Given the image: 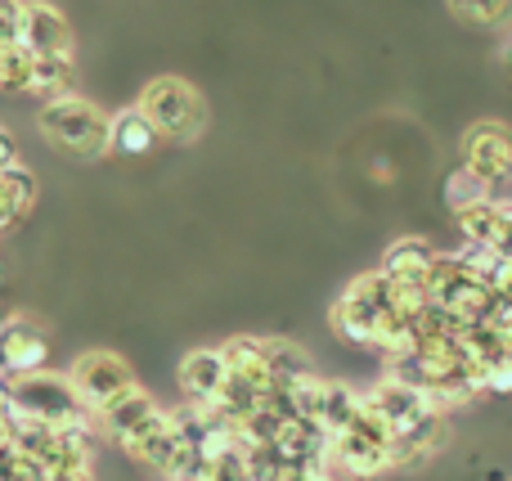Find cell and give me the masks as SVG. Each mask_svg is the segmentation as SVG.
<instances>
[{"instance_id": "6da1fadb", "label": "cell", "mask_w": 512, "mask_h": 481, "mask_svg": "<svg viewBox=\"0 0 512 481\" xmlns=\"http://www.w3.org/2000/svg\"><path fill=\"white\" fill-rule=\"evenodd\" d=\"M0 414L27 419L41 428H99V419L86 410L77 387L59 374H23L9 378L0 392Z\"/></svg>"}, {"instance_id": "7a4b0ae2", "label": "cell", "mask_w": 512, "mask_h": 481, "mask_svg": "<svg viewBox=\"0 0 512 481\" xmlns=\"http://www.w3.org/2000/svg\"><path fill=\"white\" fill-rule=\"evenodd\" d=\"M36 122H41V135L54 149H68V153H99L113 140V117H104L90 99H77V95L59 99V104H45Z\"/></svg>"}, {"instance_id": "3957f363", "label": "cell", "mask_w": 512, "mask_h": 481, "mask_svg": "<svg viewBox=\"0 0 512 481\" xmlns=\"http://www.w3.org/2000/svg\"><path fill=\"white\" fill-rule=\"evenodd\" d=\"M140 108L149 113V122L158 126V135L167 140H198L203 135V122H207V108L198 99V90L180 77H153L140 95Z\"/></svg>"}, {"instance_id": "277c9868", "label": "cell", "mask_w": 512, "mask_h": 481, "mask_svg": "<svg viewBox=\"0 0 512 481\" xmlns=\"http://www.w3.org/2000/svg\"><path fill=\"white\" fill-rule=\"evenodd\" d=\"M68 383L77 387V396L86 401V410L95 414H104L113 401H122L126 392H135V369L126 365L117 351H86V356H77L72 360V369H68Z\"/></svg>"}, {"instance_id": "5b68a950", "label": "cell", "mask_w": 512, "mask_h": 481, "mask_svg": "<svg viewBox=\"0 0 512 481\" xmlns=\"http://www.w3.org/2000/svg\"><path fill=\"white\" fill-rule=\"evenodd\" d=\"M369 396V405L382 414V419L391 423V432L396 437H409L414 428H423L427 419H436V414H445L441 405L432 401L427 392H418V387H405V383H396V378H382L373 392H364Z\"/></svg>"}, {"instance_id": "8992f818", "label": "cell", "mask_w": 512, "mask_h": 481, "mask_svg": "<svg viewBox=\"0 0 512 481\" xmlns=\"http://www.w3.org/2000/svg\"><path fill=\"white\" fill-rule=\"evenodd\" d=\"M463 167L481 176L490 189L512 176V135L499 122H477L463 135Z\"/></svg>"}, {"instance_id": "52a82bcc", "label": "cell", "mask_w": 512, "mask_h": 481, "mask_svg": "<svg viewBox=\"0 0 512 481\" xmlns=\"http://www.w3.org/2000/svg\"><path fill=\"white\" fill-rule=\"evenodd\" d=\"M45 365H50V338H45V329L23 320V315H14L5 324V333H0V369L9 378H23V374H45Z\"/></svg>"}, {"instance_id": "ba28073f", "label": "cell", "mask_w": 512, "mask_h": 481, "mask_svg": "<svg viewBox=\"0 0 512 481\" xmlns=\"http://www.w3.org/2000/svg\"><path fill=\"white\" fill-rule=\"evenodd\" d=\"M18 45L36 54V59H72V27L45 0H27L23 27H18Z\"/></svg>"}, {"instance_id": "9c48e42d", "label": "cell", "mask_w": 512, "mask_h": 481, "mask_svg": "<svg viewBox=\"0 0 512 481\" xmlns=\"http://www.w3.org/2000/svg\"><path fill=\"white\" fill-rule=\"evenodd\" d=\"M230 383V360L221 347H198L180 360V392L194 405H216Z\"/></svg>"}, {"instance_id": "30bf717a", "label": "cell", "mask_w": 512, "mask_h": 481, "mask_svg": "<svg viewBox=\"0 0 512 481\" xmlns=\"http://www.w3.org/2000/svg\"><path fill=\"white\" fill-rule=\"evenodd\" d=\"M180 432H176V423H171V410H162L158 419L149 423V428L140 432V437H131L126 441V455L135 459V464H144V468H153V473H162L167 477L171 473V464H176V455H180Z\"/></svg>"}, {"instance_id": "8fae6325", "label": "cell", "mask_w": 512, "mask_h": 481, "mask_svg": "<svg viewBox=\"0 0 512 481\" xmlns=\"http://www.w3.org/2000/svg\"><path fill=\"white\" fill-rule=\"evenodd\" d=\"M162 414V405L153 401L144 387H135V392H126L122 401H113L104 414H99V428H104L108 441H117V446H126L131 437H140L144 428H149L153 419Z\"/></svg>"}, {"instance_id": "7c38bea8", "label": "cell", "mask_w": 512, "mask_h": 481, "mask_svg": "<svg viewBox=\"0 0 512 481\" xmlns=\"http://www.w3.org/2000/svg\"><path fill=\"white\" fill-rule=\"evenodd\" d=\"M436 261H441V252L432 248V243L423 239H396L387 248V257H382V275L396 279V284H409V288H427L432 284V270Z\"/></svg>"}, {"instance_id": "4fadbf2b", "label": "cell", "mask_w": 512, "mask_h": 481, "mask_svg": "<svg viewBox=\"0 0 512 481\" xmlns=\"http://www.w3.org/2000/svg\"><path fill=\"white\" fill-rule=\"evenodd\" d=\"M328 464L346 477H378L391 468V450L369 441L364 432H346V437H337L328 446Z\"/></svg>"}, {"instance_id": "5bb4252c", "label": "cell", "mask_w": 512, "mask_h": 481, "mask_svg": "<svg viewBox=\"0 0 512 481\" xmlns=\"http://www.w3.org/2000/svg\"><path fill=\"white\" fill-rule=\"evenodd\" d=\"M108 149L122 153V158H144V153L158 149V126L149 122V113L140 104L113 113V140H108Z\"/></svg>"}, {"instance_id": "9a60e30c", "label": "cell", "mask_w": 512, "mask_h": 481, "mask_svg": "<svg viewBox=\"0 0 512 481\" xmlns=\"http://www.w3.org/2000/svg\"><path fill=\"white\" fill-rule=\"evenodd\" d=\"M221 351H225V360H230V374L234 378L261 387V392H274V374H270V351H265V338H230Z\"/></svg>"}, {"instance_id": "2e32d148", "label": "cell", "mask_w": 512, "mask_h": 481, "mask_svg": "<svg viewBox=\"0 0 512 481\" xmlns=\"http://www.w3.org/2000/svg\"><path fill=\"white\" fill-rule=\"evenodd\" d=\"M360 410H364V392H355L351 383H328L324 410H319V428L328 432V441H337V437H346V432L355 428Z\"/></svg>"}, {"instance_id": "e0dca14e", "label": "cell", "mask_w": 512, "mask_h": 481, "mask_svg": "<svg viewBox=\"0 0 512 481\" xmlns=\"http://www.w3.org/2000/svg\"><path fill=\"white\" fill-rule=\"evenodd\" d=\"M459 230H463V239L477 243V248H499V239H504V230H508L504 203H499V198H486V203L459 212Z\"/></svg>"}, {"instance_id": "ac0fdd59", "label": "cell", "mask_w": 512, "mask_h": 481, "mask_svg": "<svg viewBox=\"0 0 512 481\" xmlns=\"http://www.w3.org/2000/svg\"><path fill=\"white\" fill-rule=\"evenodd\" d=\"M265 351H270L274 387H283V392H292L297 383L315 378V369H310V356L297 347V342H288V338H265Z\"/></svg>"}, {"instance_id": "d6986e66", "label": "cell", "mask_w": 512, "mask_h": 481, "mask_svg": "<svg viewBox=\"0 0 512 481\" xmlns=\"http://www.w3.org/2000/svg\"><path fill=\"white\" fill-rule=\"evenodd\" d=\"M72 90V59H36L32 63V81H27V95L45 104H59Z\"/></svg>"}, {"instance_id": "ffe728a7", "label": "cell", "mask_w": 512, "mask_h": 481, "mask_svg": "<svg viewBox=\"0 0 512 481\" xmlns=\"http://www.w3.org/2000/svg\"><path fill=\"white\" fill-rule=\"evenodd\" d=\"M486 198H490V185L481 176H472L468 167H454L450 176H445V203L454 207V216L477 207V203H486Z\"/></svg>"}, {"instance_id": "44dd1931", "label": "cell", "mask_w": 512, "mask_h": 481, "mask_svg": "<svg viewBox=\"0 0 512 481\" xmlns=\"http://www.w3.org/2000/svg\"><path fill=\"white\" fill-rule=\"evenodd\" d=\"M32 63H36V54L27 50V45H5V50H0V90L27 95V81H32Z\"/></svg>"}, {"instance_id": "7402d4cb", "label": "cell", "mask_w": 512, "mask_h": 481, "mask_svg": "<svg viewBox=\"0 0 512 481\" xmlns=\"http://www.w3.org/2000/svg\"><path fill=\"white\" fill-rule=\"evenodd\" d=\"M450 9L463 18V23H477V27H495L512 14V0H450Z\"/></svg>"}, {"instance_id": "603a6c76", "label": "cell", "mask_w": 512, "mask_h": 481, "mask_svg": "<svg viewBox=\"0 0 512 481\" xmlns=\"http://www.w3.org/2000/svg\"><path fill=\"white\" fill-rule=\"evenodd\" d=\"M0 189H5V198L18 207V212H27V207L36 203V176L18 162V167H9L5 176H0Z\"/></svg>"}, {"instance_id": "cb8c5ba5", "label": "cell", "mask_w": 512, "mask_h": 481, "mask_svg": "<svg viewBox=\"0 0 512 481\" xmlns=\"http://www.w3.org/2000/svg\"><path fill=\"white\" fill-rule=\"evenodd\" d=\"M23 0H0V50L18 45V27H23Z\"/></svg>"}, {"instance_id": "d4e9b609", "label": "cell", "mask_w": 512, "mask_h": 481, "mask_svg": "<svg viewBox=\"0 0 512 481\" xmlns=\"http://www.w3.org/2000/svg\"><path fill=\"white\" fill-rule=\"evenodd\" d=\"M486 392H499V396L512 392V356L499 360L495 369H486Z\"/></svg>"}, {"instance_id": "484cf974", "label": "cell", "mask_w": 512, "mask_h": 481, "mask_svg": "<svg viewBox=\"0 0 512 481\" xmlns=\"http://www.w3.org/2000/svg\"><path fill=\"white\" fill-rule=\"evenodd\" d=\"M9 167H18V149H14V135L0 131V176H5Z\"/></svg>"}, {"instance_id": "4316f807", "label": "cell", "mask_w": 512, "mask_h": 481, "mask_svg": "<svg viewBox=\"0 0 512 481\" xmlns=\"http://www.w3.org/2000/svg\"><path fill=\"white\" fill-rule=\"evenodd\" d=\"M18 216H23V212H18V207L5 198V189H0V234H5V230H14V221H18Z\"/></svg>"}, {"instance_id": "83f0119b", "label": "cell", "mask_w": 512, "mask_h": 481, "mask_svg": "<svg viewBox=\"0 0 512 481\" xmlns=\"http://www.w3.org/2000/svg\"><path fill=\"white\" fill-rule=\"evenodd\" d=\"M504 68H508V72H512V41H508V45H504Z\"/></svg>"}]
</instances>
